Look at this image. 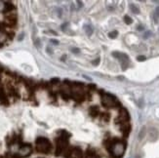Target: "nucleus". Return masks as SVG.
I'll list each match as a JSON object with an SVG mask.
<instances>
[{"label": "nucleus", "instance_id": "4", "mask_svg": "<svg viewBox=\"0 0 159 158\" xmlns=\"http://www.w3.org/2000/svg\"><path fill=\"white\" fill-rule=\"evenodd\" d=\"M112 57L116 58L117 60H119L121 61V66H122V69L125 70L128 66H129V58L126 54H123V53L119 52H113L112 53Z\"/></svg>", "mask_w": 159, "mask_h": 158}, {"label": "nucleus", "instance_id": "12", "mask_svg": "<svg viewBox=\"0 0 159 158\" xmlns=\"http://www.w3.org/2000/svg\"><path fill=\"white\" fill-rule=\"evenodd\" d=\"M100 118H101L102 120H104L105 122H107L108 120H110V114L108 113H100Z\"/></svg>", "mask_w": 159, "mask_h": 158}, {"label": "nucleus", "instance_id": "14", "mask_svg": "<svg viewBox=\"0 0 159 158\" xmlns=\"http://www.w3.org/2000/svg\"><path fill=\"white\" fill-rule=\"evenodd\" d=\"M145 133H146V129H145V127H143L142 130H141V132H140V134H139V139H140V140H143V139L145 138Z\"/></svg>", "mask_w": 159, "mask_h": 158}, {"label": "nucleus", "instance_id": "25", "mask_svg": "<svg viewBox=\"0 0 159 158\" xmlns=\"http://www.w3.org/2000/svg\"><path fill=\"white\" fill-rule=\"evenodd\" d=\"M76 4H77V8H78V9H80L81 7H82L83 3L81 2V1H76Z\"/></svg>", "mask_w": 159, "mask_h": 158}, {"label": "nucleus", "instance_id": "8", "mask_svg": "<svg viewBox=\"0 0 159 158\" xmlns=\"http://www.w3.org/2000/svg\"><path fill=\"white\" fill-rule=\"evenodd\" d=\"M15 10V5L10 1H4V8H3L2 13H4L5 15L8 13H11Z\"/></svg>", "mask_w": 159, "mask_h": 158}, {"label": "nucleus", "instance_id": "2", "mask_svg": "<svg viewBox=\"0 0 159 158\" xmlns=\"http://www.w3.org/2000/svg\"><path fill=\"white\" fill-rule=\"evenodd\" d=\"M101 103L102 107H107V108H115V109L119 110L120 108H122V104H120V102L117 100L116 97L110 93H105L101 99Z\"/></svg>", "mask_w": 159, "mask_h": 158}, {"label": "nucleus", "instance_id": "19", "mask_svg": "<svg viewBox=\"0 0 159 158\" xmlns=\"http://www.w3.org/2000/svg\"><path fill=\"white\" fill-rule=\"evenodd\" d=\"M124 21H125V23L127 24H132V19H131L129 16H127V15H126L125 17H124Z\"/></svg>", "mask_w": 159, "mask_h": 158}, {"label": "nucleus", "instance_id": "17", "mask_svg": "<svg viewBox=\"0 0 159 158\" xmlns=\"http://www.w3.org/2000/svg\"><path fill=\"white\" fill-rule=\"evenodd\" d=\"M60 83V79L59 78H52L51 81H50V84L51 85H57Z\"/></svg>", "mask_w": 159, "mask_h": 158}, {"label": "nucleus", "instance_id": "28", "mask_svg": "<svg viewBox=\"0 0 159 158\" xmlns=\"http://www.w3.org/2000/svg\"><path fill=\"white\" fill-rule=\"evenodd\" d=\"M143 26H138V30H143Z\"/></svg>", "mask_w": 159, "mask_h": 158}, {"label": "nucleus", "instance_id": "29", "mask_svg": "<svg viewBox=\"0 0 159 158\" xmlns=\"http://www.w3.org/2000/svg\"><path fill=\"white\" fill-rule=\"evenodd\" d=\"M47 51H48V53H52V50H51V49H50L49 47L47 48Z\"/></svg>", "mask_w": 159, "mask_h": 158}, {"label": "nucleus", "instance_id": "15", "mask_svg": "<svg viewBox=\"0 0 159 158\" xmlns=\"http://www.w3.org/2000/svg\"><path fill=\"white\" fill-rule=\"evenodd\" d=\"M153 18H154V21H158V20H159V6L158 7L155 9V12H154V16H153Z\"/></svg>", "mask_w": 159, "mask_h": 158}, {"label": "nucleus", "instance_id": "22", "mask_svg": "<svg viewBox=\"0 0 159 158\" xmlns=\"http://www.w3.org/2000/svg\"><path fill=\"white\" fill-rule=\"evenodd\" d=\"M150 35H151V31H146L145 33V35H143V38L146 39V38H148V37L150 36Z\"/></svg>", "mask_w": 159, "mask_h": 158}, {"label": "nucleus", "instance_id": "27", "mask_svg": "<svg viewBox=\"0 0 159 158\" xmlns=\"http://www.w3.org/2000/svg\"><path fill=\"white\" fill-rule=\"evenodd\" d=\"M35 45L37 46V47H39V45H40V41H39L38 39H37L36 41H35Z\"/></svg>", "mask_w": 159, "mask_h": 158}, {"label": "nucleus", "instance_id": "11", "mask_svg": "<svg viewBox=\"0 0 159 158\" xmlns=\"http://www.w3.org/2000/svg\"><path fill=\"white\" fill-rule=\"evenodd\" d=\"M83 27H84V30H85L86 34L88 35V36H91V35H92V33H93V29H92V26H90V24H85V26H84Z\"/></svg>", "mask_w": 159, "mask_h": 158}, {"label": "nucleus", "instance_id": "9", "mask_svg": "<svg viewBox=\"0 0 159 158\" xmlns=\"http://www.w3.org/2000/svg\"><path fill=\"white\" fill-rule=\"evenodd\" d=\"M8 93H9V95H10L11 97L14 98V99H19V98H20V94H19V92L13 87V86H11V85H8Z\"/></svg>", "mask_w": 159, "mask_h": 158}, {"label": "nucleus", "instance_id": "21", "mask_svg": "<svg viewBox=\"0 0 159 158\" xmlns=\"http://www.w3.org/2000/svg\"><path fill=\"white\" fill-rule=\"evenodd\" d=\"M99 64H100V59L98 58V59H95V60H93L92 61V64L93 66H99Z\"/></svg>", "mask_w": 159, "mask_h": 158}, {"label": "nucleus", "instance_id": "16", "mask_svg": "<svg viewBox=\"0 0 159 158\" xmlns=\"http://www.w3.org/2000/svg\"><path fill=\"white\" fill-rule=\"evenodd\" d=\"M150 138L152 140H155V139L157 138V131L155 129H152V131L150 133Z\"/></svg>", "mask_w": 159, "mask_h": 158}, {"label": "nucleus", "instance_id": "30", "mask_svg": "<svg viewBox=\"0 0 159 158\" xmlns=\"http://www.w3.org/2000/svg\"><path fill=\"white\" fill-rule=\"evenodd\" d=\"M1 71H3V67L0 66V72H1Z\"/></svg>", "mask_w": 159, "mask_h": 158}, {"label": "nucleus", "instance_id": "24", "mask_svg": "<svg viewBox=\"0 0 159 158\" xmlns=\"http://www.w3.org/2000/svg\"><path fill=\"white\" fill-rule=\"evenodd\" d=\"M137 60L140 61H145V56H139V57L137 58Z\"/></svg>", "mask_w": 159, "mask_h": 158}, {"label": "nucleus", "instance_id": "10", "mask_svg": "<svg viewBox=\"0 0 159 158\" xmlns=\"http://www.w3.org/2000/svg\"><path fill=\"white\" fill-rule=\"evenodd\" d=\"M89 112L92 118H96V117H98L100 115V110L98 107H91L89 109Z\"/></svg>", "mask_w": 159, "mask_h": 158}, {"label": "nucleus", "instance_id": "32", "mask_svg": "<svg viewBox=\"0 0 159 158\" xmlns=\"http://www.w3.org/2000/svg\"><path fill=\"white\" fill-rule=\"evenodd\" d=\"M0 82H1V79H0Z\"/></svg>", "mask_w": 159, "mask_h": 158}, {"label": "nucleus", "instance_id": "20", "mask_svg": "<svg viewBox=\"0 0 159 158\" xmlns=\"http://www.w3.org/2000/svg\"><path fill=\"white\" fill-rule=\"evenodd\" d=\"M88 88H89V91H94V90H96V85L93 84V83H90V84H88Z\"/></svg>", "mask_w": 159, "mask_h": 158}, {"label": "nucleus", "instance_id": "26", "mask_svg": "<svg viewBox=\"0 0 159 158\" xmlns=\"http://www.w3.org/2000/svg\"><path fill=\"white\" fill-rule=\"evenodd\" d=\"M50 42H51V43H54L55 45H58V44H59V41H58V40H55V39H51V40H50Z\"/></svg>", "mask_w": 159, "mask_h": 158}, {"label": "nucleus", "instance_id": "6", "mask_svg": "<svg viewBox=\"0 0 159 158\" xmlns=\"http://www.w3.org/2000/svg\"><path fill=\"white\" fill-rule=\"evenodd\" d=\"M9 104H10L9 103V99L7 97V94H6L4 88L0 87V104L8 107Z\"/></svg>", "mask_w": 159, "mask_h": 158}, {"label": "nucleus", "instance_id": "5", "mask_svg": "<svg viewBox=\"0 0 159 158\" xmlns=\"http://www.w3.org/2000/svg\"><path fill=\"white\" fill-rule=\"evenodd\" d=\"M86 93L87 91H83V92H71V99L75 102L76 104H82L84 101L87 100L86 98Z\"/></svg>", "mask_w": 159, "mask_h": 158}, {"label": "nucleus", "instance_id": "1", "mask_svg": "<svg viewBox=\"0 0 159 158\" xmlns=\"http://www.w3.org/2000/svg\"><path fill=\"white\" fill-rule=\"evenodd\" d=\"M53 144L50 142L48 138L45 137H37L35 139V149L38 153H43V154H50L53 151Z\"/></svg>", "mask_w": 159, "mask_h": 158}, {"label": "nucleus", "instance_id": "31", "mask_svg": "<svg viewBox=\"0 0 159 158\" xmlns=\"http://www.w3.org/2000/svg\"><path fill=\"white\" fill-rule=\"evenodd\" d=\"M64 59H65V56H64V57L62 58V61H64Z\"/></svg>", "mask_w": 159, "mask_h": 158}, {"label": "nucleus", "instance_id": "13", "mask_svg": "<svg viewBox=\"0 0 159 158\" xmlns=\"http://www.w3.org/2000/svg\"><path fill=\"white\" fill-rule=\"evenodd\" d=\"M130 9H131V11H132L134 14H139L140 13V9L134 4H130Z\"/></svg>", "mask_w": 159, "mask_h": 158}, {"label": "nucleus", "instance_id": "3", "mask_svg": "<svg viewBox=\"0 0 159 158\" xmlns=\"http://www.w3.org/2000/svg\"><path fill=\"white\" fill-rule=\"evenodd\" d=\"M130 120V114L128 112V110L126 108H120L119 109V114H118V117L117 118H115L114 122L116 125L120 126L122 125L123 123H126V122H129Z\"/></svg>", "mask_w": 159, "mask_h": 158}, {"label": "nucleus", "instance_id": "18", "mask_svg": "<svg viewBox=\"0 0 159 158\" xmlns=\"http://www.w3.org/2000/svg\"><path fill=\"white\" fill-rule=\"evenodd\" d=\"M117 34H118V32L116 31V30H113V31L108 33V36H110V38H115V37L117 36Z\"/></svg>", "mask_w": 159, "mask_h": 158}, {"label": "nucleus", "instance_id": "7", "mask_svg": "<svg viewBox=\"0 0 159 158\" xmlns=\"http://www.w3.org/2000/svg\"><path fill=\"white\" fill-rule=\"evenodd\" d=\"M119 130L120 132L122 133V135L124 136V137H128L131 132V125L129 122H126V123H123L122 125L119 126Z\"/></svg>", "mask_w": 159, "mask_h": 158}, {"label": "nucleus", "instance_id": "23", "mask_svg": "<svg viewBox=\"0 0 159 158\" xmlns=\"http://www.w3.org/2000/svg\"><path fill=\"white\" fill-rule=\"evenodd\" d=\"M71 51H72V53H74V54H79L80 52L78 48H71Z\"/></svg>", "mask_w": 159, "mask_h": 158}]
</instances>
